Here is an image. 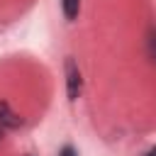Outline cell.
Wrapping results in <instances>:
<instances>
[{
  "label": "cell",
  "mask_w": 156,
  "mask_h": 156,
  "mask_svg": "<svg viewBox=\"0 0 156 156\" xmlns=\"http://www.w3.org/2000/svg\"><path fill=\"white\" fill-rule=\"evenodd\" d=\"M0 141H2V127H0Z\"/></svg>",
  "instance_id": "cell-6"
},
{
  "label": "cell",
  "mask_w": 156,
  "mask_h": 156,
  "mask_svg": "<svg viewBox=\"0 0 156 156\" xmlns=\"http://www.w3.org/2000/svg\"><path fill=\"white\" fill-rule=\"evenodd\" d=\"M61 10H63V17L68 22H73L80 12V0H61Z\"/></svg>",
  "instance_id": "cell-3"
},
{
  "label": "cell",
  "mask_w": 156,
  "mask_h": 156,
  "mask_svg": "<svg viewBox=\"0 0 156 156\" xmlns=\"http://www.w3.org/2000/svg\"><path fill=\"white\" fill-rule=\"evenodd\" d=\"M58 156H78V151L71 146V144H66V146H61V151H58Z\"/></svg>",
  "instance_id": "cell-4"
},
{
  "label": "cell",
  "mask_w": 156,
  "mask_h": 156,
  "mask_svg": "<svg viewBox=\"0 0 156 156\" xmlns=\"http://www.w3.org/2000/svg\"><path fill=\"white\" fill-rule=\"evenodd\" d=\"M144 156H156V149H149V151H146Z\"/></svg>",
  "instance_id": "cell-5"
},
{
  "label": "cell",
  "mask_w": 156,
  "mask_h": 156,
  "mask_svg": "<svg viewBox=\"0 0 156 156\" xmlns=\"http://www.w3.org/2000/svg\"><path fill=\"white\" fill-rule=\"evenodd\" d=\"M80 88H83L80 71H78L73 58H66V95H68V100H78Z\"/></svg>",
  "instance_id": "cell-1"
},
{
  "label": "cell",
  "mask_w": 156,
  "mask_h": 156,
  "mask_svg": "<svg viewBox=\"0 0 156 156\" xmlns=\"http://www.w3.org/2000/svg\"><path fill=\"white\" fill-rule=\"evenodd\" d=\"M0 127H7V129L22 127V117H20L7 102H0Z\"/></svg>",
  "instance_id": "cell-2"
}]
</instances>
